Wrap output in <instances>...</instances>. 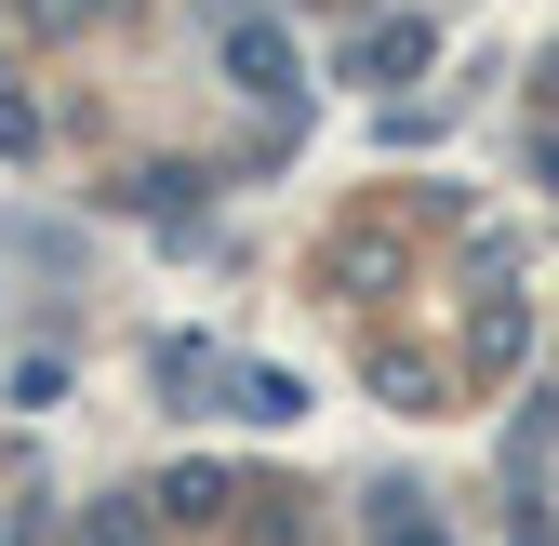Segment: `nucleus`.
Segmentation results:
<instances>
[{
  "instance_id": "1",
  "label": "nucleus",
  "mask_w": 559,
  "mask_h": 546,
  "mask_svg": "<svg viewBox=\"0 0 559 546\" xmlns=\"http://www.w3.org/2000/svg\"><path fill=\"white\" fill-rule=\"evenodd\" d=\"M227 67H240L253 94H280V81H294V54H280V27H227Z\"/></svg>"
},
{
  "instance_id": "2",
  "label": "nucleus",
  "mask_w": 559,
  "mask_h": 546,
  "mask_svg": "<svg viewBox=\"0 0 559 546\" xmlns=\"http://www.w3.org/2000/svg\"><path fill=\"white\" fill-rule=\"evenodd\" d=\"M386 546H440V520H386Z\"/></svg>"
}]
</instances>
